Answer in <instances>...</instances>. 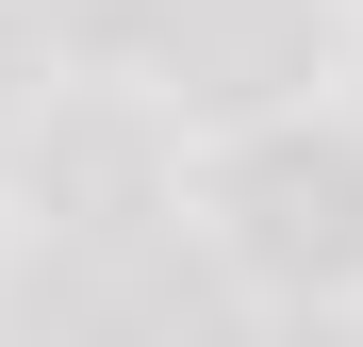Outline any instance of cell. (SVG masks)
<instances>
[{
  "label": "cell",
  "mask_w": 363,
  "mask_h": 347,
  "mask_svg": "<svg viewBox=\"0 0 363 347\" xmlns=\"http://www.w3.org/2000/svg\"><path fill=\"white\" fill-rule=\"evenodd\" d=\"M0 331L17 347H149V281H133V248H50L0 298Z\"/></svg>",
  "instance_id": "3957f363"
},
{
  "label": "cell",
  "mask_w": 363,
  "mask_h": 347,
  "mask_svg": "<svg viewBox=\"0 0 363 347\" xmlns=\"http://www.w3.org/2000/svg\"><path fill=\"white\" fill-rule=\"evenodd\" d=\"M17 67H33V33H17V17H0V99H17Z\"/></svg>",
  "instance_id": "5b68a950"
},
{
  "label": "cell",
  "mask_w": 363,
  "mask_h": 347,
  "mask_svg": "<svg viewBox=\"0 0 363 347\" xmlns=\"http://www.w3.org/2000/svg\"><path fill=\"white\" fill-rule=\"evenodd\" d=\"M33 199L67 215V248H149V133L133 116H50Z\"/></svg>",
  "instance_id": "7a4b0ae2"
},
{
  "label": "cell",
  "mask_w": 363,
  "mask_h": 347,
  "mask_svg": "<svg viewBox=\"0 0 363 347\" xmlns=\"http://www.w3.org/2000/svg\"><path fill=\"white\" fill-rule=\"evenodd\" d=\"M231 347H363L347 314H281V331H231Z\"/></svg>",
  "instance_id": "277c9868"
},
{
  "label": "cell",
  "mask_w": 363,
  "mask_h": 347,
  "mask_svg": "<svg viewBox=\"0 0 363 347\" xmlns=\"http://www.w3.org/2000/svg\"><path fill=\"white\" fill-rule=\"evenodd\" d=\"M231 248H248L264 281H347L363 265V149L347 133H264L248 165H231Z\"/></svg>",
  "instance_id": "6da1fadb"
}]
</instances>
